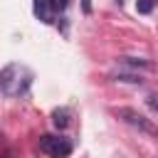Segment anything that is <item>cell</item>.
I'll list each match as a JSON object with an SVG mask.
<instances>
[{"label": "cell", "mask_w": 158, "mask_h": 158, "mask_svg": "<svg viewBox=\"0 0 158 158\" xmlns=\"http://www.w3.org/2000/svg\"><path fill=\"white\" fill-rule=\"evenodd\" d=\"M40 151L47 153L49 158H67L72 153V143L69 138H62V136H42L40 138Z\"/></svg>", "instance_id": "3957f363"}, {"label": "cell", "mask_w": 158, "mask_h": 158, "mask_svg": "<svg viewBox=\"0 0 158 158\" xmlns=\"http://www.w3.org/2000/svg\"><path fill=\"white\" fill-rule=\"evenodd\" d=\"M67 5H69V0H52V7L54 10H64Z\"/></svg>", "instance_id": "30bf717a"}, {"label": "cell", "mask_w": 158, "mask_h": 158, "mask_svg": "<svg viewBox=\"0 0 158 158\" xmlns=\"http://www.w3.org/2000/svg\"><path fill=\"white\" fill-rule=\"evenodd\" d=\"M118 62L126 64V67H131V69H151V67H153V64H151L148 59H143V57H121Z\"/></svg>", "instance_id": "5b68a950"}, {"label": "cell", "mask_w": 158, "mask_h": 158, "mask_svg": "<svg viewBox=\"0 0 158 158\" xmlns=\"http://www.w3.org/2000/svg\"><path fill=\"white\" fill-rule=\"evenodd\" d=\"M84 12H91V5H89V0H84Z\"/></svg>", "instance_id": "8fae6325"}, {"label": "cell", "mask_w": 158, "mask_h": 158, "mask_svg": "<svg viewBox=\"0 0 158 158\" xmlns=\"http://www.w3.org/2000/svg\"><path fill=\"white\" fill-rule=\"evenodd\" d=\"M116 81H126V84H141V74H114Z\"/></svg>", "instance_id": "52a82bcc"}, {"label": "cell", "mask_w": 158, "mask_h": 158, "mask_svg": "<svg viewBox=\"0 0 158 158\" xmlns=\"http://www.w3.org/2000/svg\"><path fill=\"white\" fill-rule=\"evenodd\" d=\"M116 116H118L123 123H128V126L138 128L141 133H146V136H156V138H158V126H156L151 118H146L143 114H138L136 109H128V106L116 109Z\"/></svg>", "instance_id": "7a4b0ae2"}, {"label": "cell", "mask_w": 158, "mask_h": 158, "mask_svg": "<svg viewBox=\"0 0 158 158\" xmlns=\"http://www.w3.org/2000/svg\"><path fill=\"white\" fill-rule=\"evenodd\" d=\"M32 81V74L22 64H7L0 72V91L5 96H22Z\"/></svg>", "instance_id": "6da1fadb"}, {"label": "cell", "mask_w": 158, "mask_h": 158, "mask_svg": "<svg viewBox=\"0 0 158 158\" xmlns=\"http://www.w3.org/2000/svg\"><path fill=\"white\" fill-rule=\"evenodd\" d=\"M136 10L143 12V15H148V12L153 10V0H138V2H136Z\"/></svg>", "instance_id": "ba28073f"}, {"label": "cell", "mask_w": 158, "mask_h": 158, "mask_svg": "<svg viewBox=\"0 0 158 158\" xmlns=\"http://www.w3.org/2000/svg\"><path fill=\"white\" fill-rule=\"evenodd\" d=\"M52 0H35V15L42 22H52Z\"/></svg>", "instance_id": "277c9868"}, {"label": "cell", "mask_w": 158, "mask_h": 158, "mask_svg": "<svg viewBox=\"0 0 158 158\" xmlns=\"http://www.w3.org/2000/svg\"><path fill=\"white\" fill-rule=\"evenodd\" d=\"M121 2H123V0H118V5H121Z\"/></svg>", "instance_id": "7c38bea8"}, {"label": "cell", "mask_w": 158, "mask_h": 158, "mask_svg": "<svg viewBox=\"0 0 158 158\" xmlns=\"http://www.w3.org/2000/svg\"><path fill=\"white\" fill-rule=\"evenodd\" d=\"M52 123H54L57 128H67V126H69V111H67V109H57V111L52 114Z\"/></svg>", "instance_id": "8992f818"}, {"label": "cell", "mask_w": 158, "mask_h": 158, "mask_svg": "<svg viewBox=\"0 0 158 158\" xmlns=\"http://www.w3.org/2000/svg\"><path fill=\"white\" fill-rule=\"evenodd\" d=\"M146 104H148V109H151V111H156V114H158V94H148V96H146Z\"/></svg>", "instance_id": "9c48e42d"}]
</instances>
